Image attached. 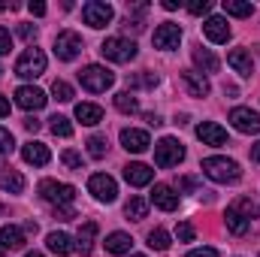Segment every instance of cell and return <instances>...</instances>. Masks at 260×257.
<instances>
[{
	"label": "cell",
	"instance_id": "6da1fadb",
	"mask_svg": "<svg viewBox=\"0 0 260 257\" xmlns=\"http://www.w3.org/2000/svg\"><path fill=\"white\" fill-rule=\"evenodd\" d=\"M203 173H206L212 182H221V185L239 182V176H242L239 164L230 160V157H206V160H203Z\"/></svg>",
	"mask_w": 260,
	"mask_h": 257
},
{
	"label": "cell",
	"instance_id": "7a4b0ae2",
	"mask_svg": "<svg viewBox=\"0 0 260 257\" xmlns=\"http://www.w3.org/2000/svg\"><path fill=\"white\" fill-rule=\"evenodd\" d=\"M79 82H82V88H85V91H91V94H103L106 88H112L115 76H112L106 67L88 64L85 70H79Z\"/></svg>",
	"mask_w": 260,
	"mask_h": 257
},
{
	"label": "cell",
	"instance_id": "3957f363",
	"mask_svg": "<svg viewBox=\"0 0 260 257\" xmlns=\"http://www.w3.org/2000/svg\"><path fill=\"white\" fill-rule=\"evenodd\" d=\"M182 160H185V148H182V142H179V139H173V136H164V139L154 145V164H157L160 170L179 167Z\"/></svg>",
	"mask_w": 260,
	"mask_h": 257
},
{
	"label": "cell",
	"instance_id": "277c9868",
	"mask_svg": "<svg viewBox=\"0 0 260 257\" xmlns=\"http://www.w3.org/2000/svg\"><path fill=\"white\" fill-rule=\"evenodd\" d=\"M100 52H103V58H106V61L127 64V61L136 58V43L127 40V37H109V40L100 46Z\"/></svg>",
	"mask_w": 260,
	"mask_h": 257
},
{
	"label": "cell",
	"instance_id": "5b68a950",
	"mask_svg": "<svg viewBox=\"0 0 260 257\" xmlns=\"http://www.w3.org/2000/svg\"><path fill=\"white\" fill-rule=\"evenodd\" d=\"M40 197L58 209V206H70V203H73V197H76V188H73V185H67V182L46 179V182H40Z\"/></svg>",
	"mask_w": 260,
	"mask_h": 257
},
{
	"label": "cell",
	"instance_id": "8992f818",
	"mask_svg": "<svg viewBox=\"0 0 260 257\" xmlns=\"http://www.w3.org/2000/svg\"><path fill=\"white\" fill-rule=\"evenodd\" d=\"M43 73H46V55H43V49H27L15 61V76H21V79H37Z\"/></svg>",
	"mask_w": 260,
	"mask_h": 257
},
{
	"label": "cell",
	"instance_id": "52a82bcc",
	"mask_svg": "<svg viewBox=\"0 0 260 257\" xmlns=\"http://www.w3.org/2000/svg\"><path fill=\"white\" fill-rule=\"evenodd\" d=\"M82 18H85V24H91V27H106L112 18H115V12H112V6L109 3H103V0H88L85 6H82Z\"/></svg>",
	"mask_w": 260,
	"mask_h": 257
},
{
	"label": "cell",
	"instance_id": "ba28073f",
	"mask_svg": "<svg viewBox=\"0 0 260 257\" xmlns=\"http://www.w3.org/2000/svg\"><path fill=\"white\" fill-rule=\"evenodd\" d=\"M88 191L94 194V200H100V203H112V200L118 197V185H115L112 176H106V173H94V176L88 179Z\"/></svg>",
	"mask_w": 260,
	"mask_h": 257
},
{
	"label": "cell",
	"instance_id": "9c48e42d",
	"mask_svg": "<svg viewBox=\"0 0 260 257\" xmlns=\"http://www.w3.org/2000/svg\"><path fill=\"white\" fill-rule=\"evenodd\" d=\"M79 52H82V37H79L76 30H61V34L55 37V55H58L61 61H76Z\"/></svg>",
	"mask_w": 260,
	"mask_h": 257
},
{
	"label": "cell",
	"instance_id": "30bf717a",
	"mask_svg": "<svg viewBox=\"0 0 260 257\" xmlns=\"http://www.w3.org/2000/svg\"><path fill=\"white\" fill-rule=\"evenodd\" d=\"M179 43H182V27L179 24H173V21L157 24V30H154V49L173 52V49H179Z\"/></svg>",
	"mask_w": 260,
	"mask_h": 257
},
{
	"label": "cell",
	"instance_id": "8fae6325",
	"mask_svg": "<svg viewBox=\"0 0 260 257\" xmlns=\"http://www.w3.org/2000/svg\"><path fill=\"white\" fill-rule=\"evenodd\" d=\"M46 100H49L46 91H40V88H34V85H21V88L15 91V103H18L21 109H27V112H30V109H34V112L43 109Z\"/></svg>",
	"mask_w": 260,
	"mask_h": 257
},
{
	"label": "cell",
	"instance_id": "7c38bea8",
	"mask_svg": "<svg viewBox=\"0 0 260 257\" xmlns=\"http://www.w3.org/2000/svg\"><path fill=\"white\" fill-rule=\"evenodd\" d=\"M230 121H233V127L239 133H260V115L251 112V109H245V106H236L230 112Z\"/></svg>",
	"mask_w": 260,
	"mask_h": 257
},
{
	"label": "cell",
	"instance_id": "4fadbf2b",
	"mask_svg": "<svg viewBox=\"0 0 260 257\" xmlns=\"http://www.w3.org/2000/svg\"><path fill=\"white\" fill-rule=\"evenodd\" d=\"M203 34H206L212 43H227V40H230V24H227V18H221V15H212V18H206V24H203Z\"/></svg>",
	"mask_w": 260,
	"mask_h": 257
},
{
	"label": "cell",
	"instance_id": "5bb4252c",
	"mask_svg": "<svg viewBox=\"0 0 260 257\" xmlns=\"http://www.w3.org/2000/svg\"><path fill=\"white\" fill-rule=\"evenodd\" d=\"M124 179H127V185H133V188H145V185H151L154 170L145 167V164H127L124 167Z\"/></svg>",
	"mask_w": 260,
	"mask_h": 257
},
{
	"label": "cell",
	"instance_id": "9a60e30c",
	"mask_svg": "<svg viewBox=\"0 0 260 257\" xmlns=\"http://www.w3.org/2000/svg\"><path fill=\"white\" fill-rule=\"evenodd\" d=\"M151 203H154L157 209H164V212H176V209H179V194L173 191L170 185H154Z\"/></svg>",
	"mask_w": 260,
	"mask_h": 257
},
{
	"label": "cell",
	"instance_id": "2e32d148",
	"mask_svg": "<svg viewBox=\"0 0 260 257\" xmlns=\"http://www.w3.org/2000/svg\"><path fill=\"white\" fill-rule=\"evenodd\" d=\"M197 136L203 139V145H224L227 142V130L215 121H203L197 124Z\"/></svg>",
	"mask_w": 260,
	"mask_h": 257
},
{
	"label": "cell",
	"instance_id": "e0dca14e",
	"mask_svg": "<svg viewBox=\"0 0 260 257\" xmlns=\"http://www.w3.org/2000/svg\"><path fill=\"white\" fill-rule=\"evenodd\" d=\"M121 145H124L127 151H133V154H142V151L151 145V139H148V133H145V130L127 127V130H121Z\"/></svg>",
	"mask_w": 260,
	"mask_h": 257
},
{
	"label": "cell",
	"instance_id": "ac0fdd59",
	"mask_svg": "<svg viewBox=\"0 0 260 257\" xmlns=\"http://www.w3.org/2000/svg\"><path fill=\"white\" fill-rule=\"evenodd\" d=\"M21 157H24V164H34V167H46L52 160V154H49V148L43 142H24L21 145Z\"/></svg>",
	"mask_w": 260,
	"mask_h": 257
},
{
	"label": "cell",
	"instance_id": "d6986e66",
	"mask_svg": "<svg viewBox=\"0 0 260 257\" xmlns=\"http://www.w3.org/2000/svg\"><path fill=\"white\" fill-rule=\"evenodd\" d=\"M27 233L21 230V227H15V224H6L3 230H0V248H6V251H18V248H24V239Z\"/></svg>",
	"mask_w": 260,
	"mask_h": 257
},
{
	"label": "cell",
	"instance_id": "ffe728a7",
	"mask_svg": "<svg viewBox=\"0 0 260 257\" xmlns=\"http://www.w3.org/2000/svg\"><path fill=\"white\" fill-rule=\"evenodd\" d=\"M182 82H185L191 97H206L209 94V79L203 73H197V70H182Z\"/></svg>",
	"mask_w": 260,
	"mask_h": 257
},
{
	"label": "cell",
	"instance_id": "44dd1931",
	"mask_svg": "<svg viewBox=\"0 0 260 257\" xmlns=\"http://www.w3.org/2000/svg\"><path fill=\"white\" fill-rule=\"evenodd\" d=\"M227 64L233 67V70H236L239 76H245V79H248V76L254 73V64H251V55H248L245 49H233V52L227 55Z\"/></svg>",
	"mask_w": 260,
	"mask_h": 257
},
{
	"label": "cell",
	"instance_id": "7402d4cb",
	"mask_svg": "<svg viewBox=\"0 0 260 257\" xmlns=\"http://www.w3.org/2000/svg\"><path fill=\"white\" fill-rule=\"evenodd\" d=\"M106 251L109 254H127L130 248H133V239H130V233H121V230H115V233H109L106 236Z\"/></svg>",
	"mask_w": 260,
	"mask_h": 257
},
{
	"label": "cell",
	"instance_id": "603a6c76",
	"mask_svg": "<svg viewBox=\"0 0 260 257\" xmlns=\"http://www.w3.org/2000/svg\"><path fill=\"white\" fill-rule=\"evenodd\" d=\"M46 245H49V251L52 254H61V257H67V254H73V239L67 236V233H61V230H55V233H49V239H46Z\"/></svg>",
	"mask_w": 260,
	"mask_h": 257
},
{
	"label": "cell",
	"instance_id": "cb8c5ba5",
	"mask_svg": "<svg viewBox=\"0 0 260 257\" xmlns=\"http://www.w3.org/2000/svg\"><path fill=\"white\" fill-rule=\"evenodd\" d=\"M76 118H79L82 124L94 127V124L103 121V109H100L97 103H79V106H76Z\"/></svg>",
	"mask_w": 260,
	"mask_h": 257
},
{
	"label": "cell",
	"instance_id": "d4e9b609",
	"mask_svg": "<svg viewBox=\"0 0 260 257\" xmlns=\"http://www.w3.org/2000/svg\"><path fill=\"white\" fill-rule=\"evenodd\" d=\"M224 221H227V230L230 233H236V236H242V233H248V227H251V221L239 212V209H227V215H224Z\"/></svg>",
	"mask_w": 260,
	"mask_h": 257
},
{
	"label": "cell",
	"instance_id": "484cf974",
	"mask_svg": "<svg viewBox=\"0 0 260 257\" xmlns=\"http://www.w3.org/2000/svg\"><path fill=\"white\" fill-rule=\"evenodd\" d=\"M0 188L9 194H21L24 191V176L15 170H0Z\"/></svg>",
	"mask_w": 260,
	"mask_h": 257
},
{
	"label": "cell",
	"instance_id": "4316f807",
	"mask_svg": "<svg viewBox=\"0 0 260 257\" xmlns=\"http://www.w3.org/2000/svg\"><path fill=\"white\" fill-rule=\"evenodd\" d=\"M124 215H127V221H142L148 215V200L145 197H130L127 206H124Z\"/></svg>",
	"mask_w": 260,
	"mask_h": 257
},
{
	"label": "cell",
	"instance_id": "83f0119b",
	"mask_svg": "<svg viewBox=\"0 0 260 257\" xmlns=\"http://www.w3.org/2000/svg\"><path fill=\"white\" fill-rule=\"evenodd\" d=\"M94 236H97V224H94V221L82 224V230H79V251H82V257L91 254V248H94Z\"/></svg>",
	"mask_w": 260,
	"mask_h": 257
},
{
	"label": "cell",
	"instance_id": "f1b7e54d",
	"mask_svg": "<svg viewBox=\"0 0 260 257\" xmlns=\"http://www.w3.org/2000/svg\"><path fill=\"white\" fill-rule=\"evenodd\" d=\"M194 64L203 73H218V58L209 52V49H194Z\"/></svg>",
	"mask_w": 260,
	"mask_h": 257
},
{
	"label": "cell",
	"instance_id": "f546056e",
	"mask_svg": "<svg viewBox=\"0 0 260 257\" xmlns=\"http://www.w3.org/2000/svg\"><path fill=\"white\" fill-rule=\"evenodd\" d=\"M224 12L227 15H236V18H248L254 12V6L245 3V0H224Z\"/></svg>",
	"mask_w": 260,
	"mask_h": 257
},
{
	"label": "cell",
	"instance_id": "4dcf8cb0",
	"mask_svg": "<svg viewBox=\"0 0 260 257\" xmlns=\"http://www.w3.org/2000/svg\"><path fill=\"white\" fill-rule=\"evenodd\" d=\"M115 109L124 112V115H133V112H139V103L130 91H121V94H115Z\"/></svg>",
	"mask_w": 260,
	"mask_h": 257
},
{
	"label": "cell",
	"instance_id": "1f68e13d",
	"mask_svg": "<svg viewBox=\"0 0 260 257\" xmlns=\"http://www.w3.org/2000/svg\"><path fill=\"white\" fill-rule=\"evenodd\" d=\"M148 245H151L154 251H167V248H170V233H167L164 227H154V230L148 233Z\"/></svg>",
	"mask_w": 260,
	"mask_h": 257
},
{
	"label": "cell",
	"instance_id": "d6a6232c",
	"mask_svg": "<svg viewBox=\"0 0 260 257\" xmlns=\"http://www.w3.org/2000/svg\"><path fill=\"white\" fill-rule=\"evenodd\" d=\"M49 127H52V133L55 136H73V124H70V118H64V115H52L49 118Z\"/></svg>",
	"mask_w": 260,
	"mask_h": 257
},
{
	"label": "cell",
	"instance_id": "836d02e7",
	"mask_svg": "<svg viewBox=\"0 0 260 257\" xmlns=\"http://www.w3.org/2000/svg\"><path fill=\"white\" fill-rule=\"evenodd\" d=\"M106 148H109V142H106V136H91V139H88V154H91L94 160H100V157H106Z\"/></svg>",
	"mask_w": 260,
	"mask_h": 257
},
{
	"label": "cell",
	"instance_id": "e575fe53",
	"mask_svg": "<svg viewBox=\"0 0 260 257\" xmlns=\"http://www.w3.org/2000/svg\"><path fill=\"white\" fill-rule=\"evenodd\" d=\"M233 209H239V212H242V215H245L248 221H254V218H257V215H260L257 203H251L248 197H242V200H236V203H233Z\"/></svg>",
	"mask_w": 260,
	"mask_h": 257
},
{
	"label": "cell",
	"instance_id": "d590c367",
	"mask_svg": "<svg viewBox=\"0 0 260 257\" xmlns=\"http://www.w3.org/2000/svg\"><path fill=\"white\" fill-rule=\"evenodd\" d=\"M52 94H55L61 103H70V100H73V88H70L67 82H61V79H55V85H52Z\"/></svg>",
	"mask_w": 260,
	"mask_h": 257
},
{
	"label": "cell",
	"instance_id": "8d00e7d4",
	"mask_svg": "<svg viewBox=\"0 0 260 257\" xmlns=\"http://www.w3.org/2000/svg\"><path fill=\"white\" fill-rule=\"evenodd\" d=\"M61 160H64V164L70 167V170H82V167H85V160H82V154H79V151H73V148L61 154Z\"/></svg>",
	"mask_w": 260,
	"mask_h": 257
},
{
	"label": "cell",
	"instance_id": "74e56055",
	"mask_svg": "<svg viewBox=\"0 0 260 257\" xmlns=\"http://www.w3.org/2000/svg\"><path fill=\"white\" fill-rule=\"evenodd\" d=\"M12 148H15L12 133H9L6 127H0V154H12Z\"/></svg>",
	"mask_w": 260,
	"mask_h": 257
},
{
	"label": "cell",
	"instance_id": "f35d334b",
	"mask_svg": "<svg viewBox=\"0 0 260 257\" xmlns=\"http://www.w3.org/2000/svg\"><path fill=\"white\" fill-rule=\"evenodd\" d=\"M130 85H142V88H154L157 85V76L154 73H142V76H133V79H127Z\"/></svg>",
	"mask_w": 260,
	"mask_h": 257
},
{
	"label": "cell",
	"instance_id": "ab89813d",
	"mask_svg": "<svg viewBox=\"0 0 260 257\" xmlns=\"http://www.w3.org/2000/svg\"><path fill=\"white\" fill-rule=\"evenodd\" d=\"M209 9H212L209 0H194V3H188V12H191V15H206Z\"/></svg>",
	"mask_w": 260,
	"mask_h": 257
},
{
	"label": "cell",
	"instance_id": "60d3db41",
	"mask_svg": "<svg viewBox=\"0 0 260 257\" xmlns=\"http://www.w3.org/2000/svg\"><path fill=\"white\" fill-rule=\"evenodd\" d=\"M18 37L27 40V43H34V40H37V27H34V24H18Z\"/></svg>",
	"mask_w": 260,
	"mask_h": 257
},
{
	"label": "cell",
	"instance_id": "b9f144b4",
	"mask_svg": "<svg viewBox=\"0 0 260 257\" xmlns=\"http://www.w3.org/2000/svg\"><path fill=\"white\" fill-rule=\"evenodd\" d=\"M176 236H179L182 242H191V239H194V227H191V224H179V227H176Z\"/></svg>",
	"mask_w": 260,
	"mask_h": 257
},
{
	"label": "cell",
	"instance_id": "7bdbcfd3",
	"mask_svg": "<svg viewBox=\"0 0 260 257\" xmlns=\"http://www.w3.org/2000/svg\"><path fill=\"white\" fill-rule=\"evenodd\" d=\"M9 49H12V37H9L6 27H0V55H6Z\"/></svg>",
	"mask_w": 260,
	"mask_h": 257
},
{
	"label": "cell",
	"instance_id": "ee69618b",
	"mask_svg": "<svg viewBox=\"0 0 260 257\" xmlns=\"http://www.w3.org/2000/svg\"><path fill=\"white\" fill-rule=\"evenodd\" d=\"M55 218H58V221H70V218H76V212H73L70 206H58V209H55Z\"/></svg>",
	"mask_w": 260,
	"mask_h": 257
},
{
	"label": "cell",
	"instance_id": "f6af8a7d",
	"mask_svg": "<svg viewBox=\"0 0 260 257\" xmlns=\"http://www.w3.org/2000/svg\"><path fill=\"white\" fill-rule=\"evenodd\" d=\"M188 257H218V251L215 248H194Z\"/></svg>",
	"mask_w": 260,
	"mask_h": 257
},
{
	"label": "cell",
	"instance_id": "bcb514c9",
	"mask_svg": "<svg viewBox=\"0 0 260 257\" xmlns=\"http://www.w3.org/2000/svg\"><path fill=\"white\" fill-rule=\"evenodd\" d=\"M27 9H30L34 15H46V3H40V0H34V3L27 6Z\"/></svg>",
	"mask_w": 260,
	"mask_h": 257
},
{
	"label": "cell",
	"instance_id": "7dc6e473",
	"mask_svg": "<svg viewBox=\"0 0 260 257\" xmlns=\"http://www.w3.org/2000/svg\"><path fill=\"white\" fill-rule=\"evenodd\" d=\"M6 115H9V100L0 94V118H6Z\"/></svg>",
	"mask_w": 260,
	"mask_h": 257
},
{
	"label": "cell",
	"instance_id": "c3c4849f",
	"mask_svg": "<svg viewBox=\"0 0 260 257\" xmlns=\"http://www.w3.org/2000/svg\"><path fill=\"white\" fill-rule=\"evenodd\" d=\"M24 127L30 130V133H37V130H40V121H37V118H24Z\"/></svg>",
	"mask_w": 260,
	"mask_h": 257
},
{
	"label": "cell",
	"instance_id": "681fc988",
	"mask_svg": "<svg viewBox=\"0 0 260 257\" xmlns=\"http://www.w3.org/2000/svg\"><path fill=\"white\" fill-rule=\"evenodd\" d=\"M145 121H148L151 127H157V124H164V121H160V115H154V112H148V115H145Z\"/></svg>",
	"mask_w": 260,
	"mask_h": 257
},
{
	"label": "cell",
	"instance_id": "f907efd6",
	"mask_svg": "<svg viewBox=\"0 0 260 257\" xmlns=\"http://www.w3.org/2000/svg\"><path fill=\"white\" fill-rule=\"evenodd\" d=\"M179 188H182V191H191V188H197V182H194V179H182V182H179Z\"/></svg>",
	"mask_w": 260,
	"mask_h": 257
},
{
	"label": "cell",
	"instance_id": "816d5d0a",
	"mask_svg": "<svg viewBox=\"0 0 260 257\" xmlns=\"http://www.w3.org/2000/svg\"><path fill=\"white\" fill-rule=\"evenodd\" d=\"M164 9H167V12H173V9H179V0H164Z\"/></svg>",
	"mask_w": 260,
	"mask_h": 257
},
{
	"label": "cell",
	"instance_id": "f5cc1de1",
	"mask_svg": "<svg viewBox=\"0 0 260 257\" xmlns=\"http://www.w3.org/2000/svg\"><path fill=\"white\" fill-rule=\"evenodd\" d=\"M251 160H257V164H260V142H257V145H251Z\"/></svg>",
	"mask_w": 260,
	"mask_h": 257
},
{
	"label": "cell",
	"instance_id": "db71d44e",
	"mask_svg": "<svg viewBox=\"0 0 260 257\" xmlns=\"http://www.w3.org/2000/svg\"><path fill=\"white\" fill-rule=\"evenodd\" d=\"M21 230H24V233H37V224H34V221H27V224H24Z\"/></svg>",
	"mask_w": 260,
	"mask_h": 257
},
{
	"label": "cell",
	"instance_id": "11a10c76",
	"mask_svg": "<svg viewBox=\"0 0 260 257\" xmlns=\"http://www.w3.org/2000/svg\"><path fill=\"white\" fill-rule=\"evenodd\" d=\"M24 257H43V254H40V251H27Z\"/></svg>",
	"mask_w": 260,
	"mask_h": 257
},
{
	"label": "cell",
	"instance_id": "9f6ffc18",
	"mask_svg": "<svg viewBox=\"0 0 260 257\" xmlns=\"http://www.w3.org/2000/svg\"><path fill=\"white\" fill-rule=\"evenodd\" d=\"M3 9H6V3H0V12H3Z\"/></svg>",
	"mask_w": 260,
	"mask_h": 257
},
{
	"label": "cell",
	"instance_id": "6f0895ef",
	"mask_svg": "<svg viewBox=\"0 0 260 257\" xmlns=\"http://www.w3.org/2000/svg\"><path fill=\"white\" fill-rule=\"evenodd\" d=\"M130 257H145V254H130Z\"/></svg>",
	"mask_w": 260,
	"mask_h": 257
},
{
	"label": "cell",
	"instance_id": "680465c9",
	"mask_svg": "<svg viewBox=\"0 0 260 257\" xmlns=\"http://www.w3.org/2000/svg\"><path fill=\"white\" fill-rule=\"evenodd\" d=\"M257 55H260V46H257Z\"/></svg>",
	"mask_w": 260,
	"mask_h": 257
},
{
	"label": "cell",
	"instance_id": "91938a15",
	"mask_svg": "<svg viewBox=\"0 0 260 257\" xmlns=\"http://www.w3.org/2000/svg\"><path fill=\"white\" fill-rule=\"evenodd\" d=\"M0 73H3V67H0Z\"/></svg>",
	"mask_w": 260,
	"mask_h": 257
}]
</instances>
